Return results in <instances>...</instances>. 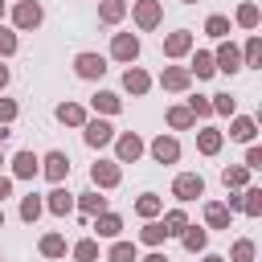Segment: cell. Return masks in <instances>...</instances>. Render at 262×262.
Masks as SVG:
<instances>
[{"instance_id": "obj_4", "label": "cell", "mask_w": 262, "mask_h": 262, "mask_svg": "<svg viewBox=\"0 0 262 262\" xmlns=\"http://www.w3.org/2000/svg\"><path fill=\"white\" fill-rule=\"evenodd\" d=\"M111 57L123 61V66H131V61L139 57V37H135V33H115V37H111Z\"/></svg>"}, {"instance_id": "obj_32", "label": "cell", "mask_w": 262, "mask_h": 262, "mask_svg": "<svg viewBox=\"0 0 262 262\" xmlns=\"http://www.w3.org/2000/svg\"><path fill=\"white\" fill-rule=\"evenodd\" d=\"M221 184H225V188H246V184H250V168H246V164L225 168V172H221Z\"/></svg>"}, {"instance_id": "obj_43", "label": "cell", "mask_w": 262, "mask_h": 262, "mask_svg": "<svg viewBox=\"0 0 262 262\" xmlns=\"http://www.w3.org/2000/svg\"><path fill=\"white\" fill-rule=\"evenodd\" d=\"M12 53H16V29L0 25V57H12Z\"/></svg>"}, {"instance_id": "obj_37", "label": "cell", "mask_w": 262, "mask_h": 262, "mask_svg": "<svg viewBox=\"0 0 262 262\" xmlns=\"http://www.w3.org/2000/svg\"><path fill=\"white\" fill-rule=\"evenodd\" d=\"M41 254L45 258H66V237L61 233H45L41 237Z\"/></svg>"}, {"instance_id": "obj_40", "label": "cell", "mask_w": 262, "mask_h": 262, "mask_svg": "<svg viewBox=\"0 0 262 262\" xmlns=\"http://www.w3.org/2000/svg\"><path fill=\"white\" fill-rule=\"evenodd\" d=\"M258 61H262V41H258V37H250V41H246V49H242V70H246V66H258Z\"/></svg>"}, {"instance_id": "obj_33", "label": "cell", "mask_w": 262, "mask_h": 262, "mask_svg": "<svg viewBox=\"0 0 262 262\" xmlns=\"http://www.w3.org/2000/svg\"><path fill=\"white\" fill-rule=\"evenodd\" d=\"M41 213H45V201H41L37 192H29V196H20V221H29V225H33V221H37Z\"/></svg>"}, {"instance_id": "obj_46", "label": "cell", "mask_w": 262, "mask_h": 262, "mask_svg": "<svg viewBox=\"0 0 262 262\" xmlns=\"http://www.w3.org/2000/svg\"><path fill=\"white\" fill-rule=\"evenodd\" d=\"M4 196H12V180L8 176H0V205H4Z\"/></svg>"}, {"instance_id": "obj_51", "label": "cell", "mask_w": 262, "mask_h": 262, "mask_svg": "<svg viewBox=\"0 0 262 262\" xmlns=\"http://www.w3.org/2000/svg\"><path fill=\"white\" fill-rule=\"evenodd\" d=\"M180 4H196V0H180Z\"/></svg>"}, {"instance_id": "obj_5", "label": "cell", "mask_w": 262, "mask_h": 262, "mask_svg": "<svg viewBox=\"0 0 262 262\" xmlns=\"http://www.w3.org/2000/svg\"><path fill=\"white\" fill-rule=\"evenodd\" d=\"M82 139H86V147H106L115 139V127L106 119H86L82 123Z\"/></svg>"}, {"instance_id": "obj_2", "label": "cell", "mask_w": 262, "mask_h": 262, "mask_svg": "<svg viewBox=\"0 0 262 262\" xmlns=\"http://www.w3.org/2000/svg\"><path fill=\"white\" fill-rule=\"evenodd\" d=\"M131 16H135V25H139L143 33H151V29L164 20V4H160V0H135V4H131Z\"/></svg>"}, {"instance_id": "obj_28", "label": "cell", "mask_w": 262, "mask_h": 262, "mask_svg": "<svg viewBox=\"0 0 262 262\" xmlns=\"http://www.w3.org/2000/svg\"><path fill=\"white\" fill-rule=\"evenodd\" d=\"M135 213H139L143 221H151V217H160V213H164V201H160L156 192H143V196L135 201Z\"/></svg>"}, {"instance_id": "obj_24", "label": "cell", "mask_w": 262, "mask_h": 262, "mask_svg": "<svg viewBox=\"0 0 262 262\" xmlns=\"http://www.w3.org/2000/svg\"><path fill=\"white\" fill-rule=\"evenodd\" d=\"M90 106H94L98 115H119V111H123V98H119L115 90H98V94L90 98Z\"/></svg>"}, {"instance_id": "obj_30", "label": "cell", "mask_w": 262, "mask_h": 262, "mask_svg": "<svg viewBox=\"0 0 262 262\" xmlns=\"http://www.w3.org/2000/svg\"><path fill=\"white\" fill-rule=\"evenodd\" d=\"M106 262H139L135 242H119V237H115V246L106 250Z\"/></svg>"}, {"instance_id": "obj_7", "label": "cell", "mask_w": 262, "mask_h": 262, "mask_svg": "<svg viewBox=\"0 0 262 262\" xmlns=\"http://www.w3.org/2000/svg\"><path fill=\"white\" fill-rule=\"evenodd\" d=\"M119 180H123L119 160H98V164L90 168V184H94V188H115Z\"/></svg>"}, {"instance_id": "obj_3", "label": "cell", "mask_w": 262, "mask_h": 262, "mask_svg": "<svg viewBox=\"0 0 262 262\" xmlns=\"http://www.w3.org/2000/svg\"><path fill=\"white\" fill-rule=\"evenodd\" d=\"M172 196L188 205V201H196V196H205V180H201L196 172H180V176L172 180Z\"/></svg>"}, {"instance_id": "obj_54", "label": "cell", "mask_w": 262, "mask_h": 262, "mask_svg": "<svg viewBox=\"0 0 262 262\" xmlns=\"http://www.w3.org/2000/svg\"><path fill=\"white\" fill-rule=\"evenodd\" d=\"M0 262H4V258H0Z\"/></svg>"}, {"instance_id": "obj_18", "label": "cell", "mask_w": 262, "mask_h": 262, "mask_svg": "<svg viewBox=\"0 0 262 262\" xmlns=\"http://www.w3.org/2000/svg\"><path fill=\"white\" fill-rule=\"evenodd\" d=\"M254 135H258V123H254L250 115H233V123H229V139H237V143H254Z\"/></svg>"}, {"instance_id": "obj_47", "label": "cell", "mask_w": 262, "mask_h": 262, "mask_svg": "<svg viewBox=\"0 0 262 262\" xmlns=\"http://www.w3.org/2000/svg\"><path fill=\"white\" fill-rule=\"evenodd\" d=\"M143 262H168V258H164V254H160V250H151V254H147V258H143Z\"/></svg>"}, {"instance_id": "obj_11", "label": "cell", "mask_w": 262, "mask_h": 262, "mask_svg": "<svg viewBox=\"0 0 262 262\" xmlns=\"http://www.w3.org/2000/svg\"><path fill=\"white\" fill-rule=\"evenodd\" d=\"M213 66H217L221 74H237V70H242V49H237L233 41H221L217 53H213Z\"/></svg>"}, {"instance_id": "obj_48", "label": "cell", "mask_w": 262, "mask_h": 262, "mask_svg": "<svg viewBox=\"0 0 262 262\" xmlns=\"http://www.w3.org/2000/svg\"><path fill=\"white\" fill-rule=\"evenodd\" d=\"M8 78H12V74H8V66H0V90L8 86Z\"/></svg>"}, {"instance_id": "obj_14", "label": "cell", "mask_w": 262, "mask_h": 262, "mask_svg": "<svg viewBox=\"0 0 262 262\" xmlns=\"http://www.w3.org/2000/svg\"><path fill=\"white\" fill-rule=\"evenodd\" d=\"M41 172V156H33V151H16L12 156V176L16 180H33Z\"/></svg>"}, {"instance_id": "obj_21", "label": "cell", "mask_w": 262, "mask_h": 262, "mask_svg": "<svg viewBox=\"0 0 262 262\" xmlns=\"http://www.w3.org/2000/svg\"><path fill=\"white\" fill-rule=\"evenodd\" d=\"M74 209H78L82 217H94V213L106 209V196H98L94 188H90V192H78V196H74Z\"/></svg>"}, {"instance_id": "obj_36", "label": "cell", "mask_w": 262, "mask_h": 262, "mask_svg": "<svg viewBox=\"0 0 262 262\" xmlns=\"http://www.w3.org/2000/svg\"><path fill=\"white\" fill-rule=\"evenodd\" d=\"M70 254H74L78 262H98V242H94V237H82V242L70 246Z\"/></svg>"}, {"instance_id": "obj_16", "label": "cell", "mask_w": 262, "mask_h": 262, "mask_svg": "<svg viewBox=\"0 0 262 262\" xmlns=\"http://www.w3.org/2000/svg\"><path fill=\"white\" fill-rule=\"evenodd\" d=\"M94 233H98V237H111V242H115V237L123 233V217H119V213H111V209L94 213Z\"/></svg>"}, {"instance_id": "obj_9", "label": "cell", "mask_w": 262, "mask_h": 262, "mask_svg": "<svg viewBox=\"0 0 262 262\" xmlns=\"http://www.w3.org/2000/svg\"><path fill=\"white\" fill-rule=\"evenodd\" d=\"M143 151H147V147H143V139H139L135 131H123V135L115 139V156H119V164H135Z\"/></svg>"}, {"instance_id": "obj_1", "label": "cell", "mask_w": 262, "mask_h": 262, "mask_svg": "<svg viewBox=\"0 0 262 262\" xmlns=\"http://www.w3.org/2000/svg\"><path fill=\"white\" fill-rule=\"evenodd\" d=\"M41 20H45V8H41L37 0H20V4L12 8V29H20V33L37 29Z\"/></svg>"}, {"instance_id": "obj_26", "label": "cell", "mask_w": 262, "mask_h": 262, "mask_svg": "<svg viewBox=\"0 0 262 262\" xmlns=\"http://www.w3.org/2000/svg\"><path fill=\"white\" fill-rule=\"evenodd\" d=\"M188 74H192L196 82H205V78H213V74H217V66H213V53H205V49H196V57H192V66H188Z\"/></svg>"}, {"instance_id": "obj_27", "label": "cell", "mask_w": 262, "mask_h": 262, "mask_svg": "<svg viewBox=\"0 0 262 262\" xmlns=\"http://www.w3.org/2000/svg\"><path fill=\"white\" fill-rule=\"evenodd\" d=\"M242 213L246 217H262V188L258 184H246L242 188Z\"/></svg>"}, {"instance_id": "obj_6", "label": "cell", "mask_w": 262, "mask_h": 262, "mask_svg": "<svg viewBox=\"0 0 262 262\" xmlns=\"http://www.w3.org/2000/svg\"><path fill=\"white\" fill-rule=\"evenodd\" d=\"M41 172H45L49 184H61V180L70 176V156H66V151H45V156H41Z\"/></svg>"}, {"instance_id": "obj_52", "label": "cell", "mask_w": 262, "mask_h": 262, "mask_svg": "<svg viewBox=\"0 0 262 262\" xmlns=\"http://www.w3.org/2000/svg\"><path fill=\"white\" fill-rule=\"evenodd\" d=\"M0 16H4V0H0Z\"/></svg>"}, {"instance_id": "obj_15", "label": "cell", "mask_w": 262, "mask_h": 262, "mask_svg": "<svg viewBox=\"0 0 262 262\" xmlns=\"http://www.w3.org/2000/svg\"><path fill=\"white\" fill-rule=\"evenodd\" d=\"M45 209H49L53 217H70V213H74V192H66L61 184H53V192L45 196Z\"/></svg>"}, {"instance_id": "obj_20", "label": "cell", "mask_w": 262, "mask_h": 262, "mask_svg": "<svg viewBox=\"0 0 262 262\" xmlns=\"http://www.w3.org/2000/svg\"><path fill=\"white\" fill-rule=\"evenodd\" d=\"M57 123H66V127H82L86 123V106L82 102H57Z\"/></svg>"}, {"instance_id": "obj_39", "label": "cell", "mask_w": 262, "mask_h": 262, "mask_svg": "<svg viewBox=\"0 0 262 262\" xmlns=\"http://www.w3.org/2000/svg\"><path fill=\"white\" fill-rule=\"evenodd\" d=\"M205 33H209V37H217V41H225V37H229V16L213 12V16L205 20Z\"/></svg>"}, {"instance_id": "obj_12", "label": "cell", "mask_w": 262, "mask_h": 262, "mask_svg": "<svg viewBox=\"0 0 262 262\" xmlns=\"http://www.w3.org/2000/svg\"><path fill=\"white\" fill-rule=\"evenodd\" d=\"M160 86H164V90H172V94H184V90L192 86V74H188V66H164V74H160Z\"/></svg>"}, {"instance_id": "obj_19", "label": "cell", "mask_w": 262, "mask_h": 262, "mask_svg": "<svg viewBox=\"0 0 262 262\" xmlns=\"http://www.w3.org/2000/svg\"><path fill=\"white\" fill-rule=\"evenodd\" d=\"M221 143H225V135H221L217 127H201V131H196V151H201V156H217Z\"/></svg>"}, {"instance_id": "obj_34", "label": "cell", "mask_w": 262, "mask_h": 262, "mask_svg": "<svg viewBox=\"0 0 262 262\" xmlns=\"http://www.w3.org/2000/svg\"><path fill=\"white\" fill-rule=\"evenodd\" d=\"M139 242H143V246H151V250H156V246H164V242H168V233H164V225H160V221H156V217H151V221H147V225H143V229H139Z\"/></svg>"}, {"instance_id": "obj_25", "label": "cell", "mask_w": 262, "mask_h": 262, "mask_svg": "<svg viewBox=\"0 0 262 262\" xmlns=\"http://www.w3.org/2000/svg\"><path fill=\"white\" fill-rule=\"evenodd\" d=\"M127 16V0H98V20L102 25H119Z\"/></svg>"}, {"instance_id": "obj_10", "label": "cell", "mask_w": 262, "mask_h": 262, "mask_svg": "<svg viewBox=\"0 0 262 262\" xmlns=\"http://www.w3.org/2000/svg\"><path fill=\"white\" fill-rule=\"evenodd\" d=\"M147 151H151L156 164H176V160H180V143H176V135H156V139L147 143Z\"/></svg>"}, {"instance_id": "obj_23", "label": "cell", "mask_w": 262, "mask_h": 262, "mask_svg": "<svg viewBox=\"0 0 262 262\" xmlns=\"http://www.w3.org/2000/svg\"><path fill=\"white\" fill-rule=\"evenodd\" d=\"M180 242H184L188 254H205V246H209V229H201V225H184Z\"/></svg>"}, {"instance_id": "obj_35", "label": "cell", "mask_w": 262, "mask_h": 262, "mask_svg": "<svg viewBox=\"0 0 262 262\" xmlns=\"http://www.w3.org/2000/svg\"><path fill=\"white\" fill-rule=\"evenodd\" d=\"M242 29H258V20H262V12H258V4L254 0H246V4H237V16H233Z\"/></svg>"}, {"instance_id": "obj_45", "label": "cell", "mask_w": 262, "mask_h": 262, "mask_svg": "<svg viewBox=\"0 0 262 262\" xmlns=\"http://www.w3.org/2000/svg\"><path fill=\"white\" fill-rule=\"evenodd\" d=\"M246 168H250V172H258V168H262V147H254V143L246 147Z\"/></svg>"}, {"instance_id": "obj_50", "label": "cell", "mask_w": 262, "mask_h": 262, "mask_svg": "<svg viewBox=\"0 0 262 262\" xmlns=\"http://www.w3.org/2000/svg\"><path fill=\"white\" fill-rule=\"evenodd\" d=\"M0 229H4V209H0Z\"/></svg>"}, {"instance_id": "obj_17", "label": "cell", "mask_w": 262, "mask_h": 262, "mask_svg": "<svg viewBox=\"0 0 262 262\" xmlns=\"http://www.w3.org/2000/svg\"><path fill=\"white\" fill-rule=\"evenodd\" d=\"M188 49H192V33L188 29H176V33L164 37V57H184Z\"/></svg>"}, {"instance_id": "obj_13", "label": "cell", "mask_w": 262, "mask_h": 262, "mask_svg": "<svg viewBox=\"0 0 262 262\" xmlns=\"http://www.w3.org/2000/svg\"><path fill=\"white\" fill-rule=\"evenodd\" d=\"M123 90L135 94V98H143V94L151 90V74L139 70V66H127V70H123Z\"/></svg>"}, {"instance_id": "obj_38", "label": "cell", "mask_w": 262, "mask_h": 262, "mask_svg": "<svg viewBox=\"0 0 262 262\" xmlns=\"http://www.w3.org/2000/svg\"><path fill=\"white\" fill-rule=\"evenodd\" d=\"M254 254H258V246L250 237H237L233 250H229V262H254Z\"/></svg>"}, {"instance_id": "obj_42", "label": "cell", "mask_w": 262, "mask_h": 262, "mask_svg": "<svg viewBox=\"0 0 262 262\" xmlns=\"http://www.w3.org/2000/svg\"><path fill=\"white\" fill-rule=\"evenodd\" d=\"M209 102H213V115H233L237 111V102L229 94H209Z\"/></svg>"}, {"instance_id": "obj_53", "label": "cell", "mask_w": 262, "mask_h": 262, "mask_svg": "<svg viewBox=\"0 0 262 262\" xmlns=\"http://www.w3.org/2000/svg\"><path fill=\"white\" fill-rule=\"evenodd\" d=\"M0 164H4V151H0Z\"/></svg>"}, {"instance_id": "obj_22", "label": "cell", "mask_w": 262, "mask_h": 262, "mask_svg": "<svg viewBox=\"0 0 262 262\" xmlns=\"http://www.w3.org/2000/svg\"><path fill=\"white\" fill-rule=\"evenodd\" d=\"M205 225H209V229H229V209H225V201H205Z\"/></svg>"}, {"instance_id": "obj_49", "label": "cell", "mask_w": 262, "mask_h": 262, "mask_svg": "<svg viewBox=\"0 0 262 262\" xmlns=\"http://www.w3.org/2000/svg\"><path fill=\"white\" fill-rule=\"evenodd\" d=\"M201 262H225V258H221V254H205Z\"/></svg>"}, {"instance_id": "obj_8", "label": "cell", "mask_w": 262, "mask_h": 262, "mask_svg": "<svg viewBox=\"0 0 262 262\" xmlns=\"http://www.w3.org/2000/svg\"><path fill=\"white\" fill-rule=\"evenodd\" d=\"M74 74L86 78V82H94V78L106 74V57H102V53H78V57H74Z\"/></svg>"}, {"instance_id": "obj_44", "label": "cell", "mask_w": 262, "mask_h": 262, "mask_svg": "<svg viewBox=\"0 0 262 262\" xmlns=\"http://www.w3.org/2000/svg\"><path fill=\"white\" fill-rule=\"evenodd\" d=\"M16 111H20V106H16L12 98H0V127H8V123L16 119Z\"/></svg>"}, {"instance_id": "obj_41", "label": "cell", "mask_w": 262, "mask_h": 262, "mask_svg": "<svg viewBox=\"0 0 262 262\" xmlns=\"http://www.w3.org/2000/svg\"><path fill=\"white\" fill-rule=\"evenodd\" d=\"M188 111H192V119H209V115H213V102H209V94H196V98H188Z\"/></svg>"}, {"instance_id": "obj_29", "label": "cell", "mask_w": 262, "mask_h": 262, "mask_svg": "<svg viewBox=\"0 0 262 262\" xmlns=\"http://www.w3.org/2000/svg\"><path fill=\"white\" fill-rule=\"evenodd\" d=\"M160 225H164V233H168V237H180V233H184V225H188V213H184V209H168Z\"/></svg>"}, {"instance_id": "obj_31", "label": "cell", "mask_w": 262, "mask_h": 262, "mask_svg": "<svg viewBox=\"0 0 262 262\" xmlns=\"http://www.w3.org/2000/svg\"><path fill=\"white\" fill-rule=\"evenodd\" d=\"M168 127L172 131H188V127H196V119H192L188 106H168Z\"/></svg>"}]
</instances>
